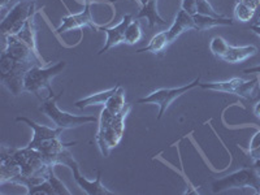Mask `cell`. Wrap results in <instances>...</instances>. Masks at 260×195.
Instances as JSON below:
<instances>
[{"mask_svg": "<svg viewBox=\"0 0 260 195\" xmlns=\"http://www.w3.org/2000/svg\"><path fill=\"white\" fill-rule=\"evenodd\" d=\"M16 121L25 122V124L29 125L34 130V137H32L29 145H27V147L41 151L42 154L47 157L48 161L55 167L61 166V159L68 152V148L77 143L62 142L61 139H60V136H61L64 129H61V127L52 129V127L47 126V125H41L38 122L30 120V118L24 117V116L16 117Z\"/></svg>", "mask_w": 260, "mask_h": 195, "instance_id": "1", "label": "cell"}, {"mask_svg": "<svg viewBox=\"0 0 260 195\" xmlns=\"http://www.w3.org/2000/svg\"><path fill=\"white\" fill-rule=\"evenodd\" d=\"M130 110H132V106L126 104L122 112H120L118 115H112L106 108H103V111H102L101 118H99L96 142L103 156H108L111 150L116 147L122 139L125 130V118H126Z\"/></svg>", "mask_w": 260, "mask_h": 195, "instance_id": "2", "label": "cell"}, {"mask_svg": "<svg viewBox=\"0 0 260 195\" xmlns=\"http://www.w3.org/2000/svg\"><path fill=\"white\" fill-rule=\"evenodd\" d=\"M34 65L37 64L13 57L12 55H9L7 51L3 50L2 55H0V78H2V83L15 96L22 94L25 91V74Z\"/></svg>", "mask_w": 260, "mask_h": 195, "instance_id": "3", "label": "cell"}, {"mask_svg": "<svg viewBox=\"0 0 260 195\" xmlns=\"http://www.w3.org/2000/svg\"><path fill=\"white\" fill-rule=\"evenodd\" d=\"M64 94V90L56 95H50L47 99L42 101V106L39 107L43 115L47 116L52 122L56 125V127H61V129H74V127H80L85 124H90V122H96L98 118L95 116H76L72 113L64 112L57 107V101Z\"/></svg>", "mask_w": 260, "mask_h": 195, "instance_id": "4", "label": "cell"}, {"mask_svg": "<svg viewBox=\"0 0 260 195\" xmlns=\"http://www.w3.org/2000/svg\"><path fill=\"white\" fill-rule=\"evenodd\" d=\"M65 67H67V62L65 61H59L57 64L50 67V68H42V67H39V65H34V67H31V68L26 72V74H25V78H24L25 91L36 94L39 99H41L39 91L43 89H47L48 92H50V95H55L53 94L52 87H51V81H52V78L59 76L60 73H62Z\"/></svg>", "mask_w": 260, "mask_h": 195, "instance_id": "5", "label": "cell"}, {"mask_svg": "<svg viewBox=\"0 0 260 195\" xmlns=\"http://www.w3.org/2000/svg\"><path fill=\"white\" fill-rule=\"evenodd\" d=\"M213 192H222L229 189H254L256 194H260V176L255 171L254 167H247L232 175L215 181L212 183Z\"/></svg>", "mask_w": 260, "mask_h": 195, "instance_id": "6", "label": "cell"}, {"mask_svg": "<svg viewBox=\"0 0 260 195\" xmlns=\"http://www.w3.org/2000/svg\"><path fill=\"white\" fill-rule=\"evenodd\" d=\"M36 0H21L11 8L8 15L3 17L0 24L2 37L17 36L21 29L26 24V21L34 15Z\"/></svg>", "mask_w": 260, "mask_h": 195, "instance_id": "7", "label": "cell"}, {"mask_svg": "<svg viewBox=\"0 0 260 195\" xmlns=\"http://www.w3.org/2000/svg\"><path fill=\"white\" fill-rule=\"evenodd\" d=\"M210 50L217 59L229 64L245 61L257 52L255 46H231L222 37H215L211 41Z\"/></svg>", "mask_w": 260, "mask_h": 195, "instance_id": "8", "label": "cell"}, {"mask_svg": "<svg viewBox=\"0 0 260 195\" xmlns=\"http://www.w3.org/2000/svg\"><path fill=\"white\" fill-rule=\"evenodd\" d=\"M201 83V76H198V78H195L191 83L185 86H181V87H176V89H160L155 90L151 94H148L147 96L141 98L137 101V104H156L159 107V115H157V120L164 116V113L167 112L171 104L180 98L181 95L186 94L187 91L192 90L194 87L199 86Z\"/></svg>", "mask_w": 260, "mask_h": 195, "instance_id": "9", "label": "cell"}, {"mask_svg": "<svg viewBox=\"0 0 260 195\" xmlns=\"http://www.w3.org/2000/svg\"><path fill=\"white\" fill-rule=\"evenodd\" d=\"M61 166H67L72 169V172H73V177L74 180H76V182H77V185L87 195H112L113 194L112 191H110V190L107 189L103 183H102L101 171H98L96 180L95 181H89L87 178L83 177V176L80 173V168H78L77 161L74 160L73 155H72L69 151L61 159Z\"/></svg>", "mask_w": 260, "mask_h": 195, "instance_id": "10", "label": "cell"}, {"mask_svg": "<svg viewBox=\"0 0 260 195\" xmlns=\"http://www.w3.org/2000/svg\"><path fill=\"white\" fill-rule=\"evenodd\" d=\"M21 176H22V168L13 156V148L3 146L0 155V182L2 185L8 182L16 183Z\"/></svg>", "mask_w": 260, "mask_h": 195, "instance_id": "11", "label": "cell"}, {"mask_svg": "<svg viewBox=\"0 0 260 195\" xmlns=\"http://www.w3.org/2000/svg\"><path fill=\"white\" fill-rule=\"evenodd\" d=\"M90 26L92 30H99V26H96L91 17V11H90V3L85 4V9L80 13H69L68 16L62 17V22L56 31L59 34L67 32L73 29H81V27Z\"/></svg>", "mask_w": 260, "mask_h": 195, "instance_id": "12", "label": "cell"}, {"mask_svg": "<svg viewBox=\"0 0 260 195\" xmlns=\"http://www.w3.org/2000/svg\"><path fill=\"white\" fill-rule=\"evenodd\" d=\"M133 21V17L132 15H125L122 17L121 22L115 27H102L99 26V30L102 31H106L107 34V41L104 47L99 51V55H103L107 51L111 50L112 47L117 45H121V43H125V31H126L129 24Z\"/></svg>", "mask_w": 260, "mask_h": 195, "instance_id": "13", "label": "cell"}, {"mask_svg": "<svg viewBox=\"0 0 260 195\" xmlns=\"http://www.w3.org/2000/svg\"><path fill=\"white\" fill-rule=\"evenodd\" d=\"M187 30H197V26L194 24L192 16H190L183 9H181L180 12L177 13V16H176L172 26L167 30V34H168V38L171 41V43L173 41H176L182 32L187 31Z\"/></svg>", "mask_w": 260, "mask_h": 195, "instance_id": "14", "label": "cell"}, {"mask_svg": "<svg viewBox=\"0 0 260 195\" xmlns=\"http://www.w3.org/2000/svg\"><path fill=\"white\" fill-rule=\"evenodd\" d=\"M194 24L197 26L198 31H203V30L212 29L216 26H232L233 25V20L228 17H212V16L201 15V13H195L192 16Z\"/></svg>", "mask_w": 260, "mask_h": 195, "instance_id": "15", "label": "cell"}, {"mask_svg": "<svg viewBox=\"0 0 260 195\" xmlns=\"http://www.w3.org/2000/svg\"><path fill=\"white\" fill-rule=\"evenodd\" d=\"M147 18L148 25L150 27H154L155 25H160V26H166L167 21L162 20L161 16L159 15V11H157V0H148L147 3L141 8L137 18Z\"/></svg>", "mask_w": 260, "mask_h": 195, "instance_id": "16", "label": "cell"}, {"mask_svg": "<svg viewBox=\"0 0 260 195\" xmlns=\"http://www.w3.org/2000/svg\"><path fill=\"white\" fill-rule=\"evenodd\" d=\"M118 86L120 85H116L115 87H112V89L110 90H106V91H101V92H98V94L90 95V96L87 98H83V99H81V101L76 102L74 106L77 107V108H80V110H83V108L90 106H106L107 102L110 101V98L117 91Z\"/></svg>", "mask_w": 260, "mask_h": 195, "instance_id": "17", "label": "cell"}, {"mask_svg": "<svg viewBox=\"0 0 260 195\" xmlns=\"http://www.w3.org/2000/svg\"><path fill=\"white\" fill-rule=\"evenodd\" d=\"M16 37H17L20 41L24 42L25 45L29 46V47L31 48V50L34 51L38 56H41V55H39L38 47H37V29H36V22H34V15L26 21V24L24 25V27L21 29V31L18 32Z\"/></svg>", "mask_w": 260, "mask_h": 195, "instance_id": "18", "label": "cell"}, {"mask_svg": "<svg viewBox=\"0 0 260 195\" xmlns=\"http://www.w3.org/2000/svg\"><path fill=\"white\" fill-rule=\"evenodd\" d=\"M234 95L243 98L246 101H259L260 99V87H259V80L257 78H252L250 81H245L242 85H240L234 91Z\"/></svg>", "mask_w": 260, "mask_h": 195, "instance_id": "19", "label": "cell"}, {"mask_svg": "<svg viewBox=\"0 0 260 195\" xmlns=\"http://www.w3.org/2000/svg\"><path fill=\"white\" fill-rule=\"evenodd\" d=\"M245 82V80L240 77H234L224 82H211V83H199V87L204 90H212V91L226 92V94H234L236 89Z\"/></svg>", "mask_w": 260, "mask_h": 195, "instance_id": "20", "label": "cell"}, {"mask_svg": "<svg viewBox=\"0 0 260 195\" xmlns=\"http://www.w3.org/2000/svg\"><path fill=\"white\" fill-rule=\"evenodd\" d=\"M169 45H171V41H169V38H168L167 30H164V31L157 32L156 36L152 37V39L150 41V43H148L147 47L139 48V50L137 51V53H141V52L160 53L166 50Z\"/></svg>", "mask_w": 260, "mask_h": 195, "instance_id": "21", "label": "cell"}, {"mask_svg": "<svg viewBox=\"0 0 260 195\" xmlns=\"http://www.w3.org/2000/svg\"><path fill=\"white\" fill-rule=\"evenodd\" d=\"M126 103H125V90L122 89L121 86H118L117 91L110 98V101L107 102V104L104 106L107 111L112 115H118L120 112H122Z\"/></svg>", "mask_w": 260, "mask_h": 195, "instance_id": "22", "label": "cell"}, {"mask_svg": "<svg viewBox=\"0 0 260 195\" xmlns=\"http://www.w3.org/2000/svg\"><path fill=\"white\" fill-rule=\"evenodd\" d=\"M142 27H141V22L139 20H133L127 26L126 31H125V43L127 45H136L142 39Z\"/></svg>", "mask_w": 260, "mask_h": 195, "instance_id": "23", "label": "cell"}, {"mask_svg": "<svg viewBox=\"0 0 260 195\" xmlns=\"http://www.w3.org/2000/svg\"><path fill=\"white\" fill-rule=\"evenodd\" d=\"M255 13H256V9L250 7L248 4L243 3V2H240L236 4V8H234V15H236V18L241 22H248L254 18Z\"/></svg>", "mask_w": 260, "mask_h": 195, "instance_id": "24", "label": "cell"}, {"mask_svg": "<svg viewBox=\"0 0 260 195\" xmlns=\"http://www.w3.org/2000/svg\"><path fill=\"white\" fill-rule=\"evenodd\" d=\"M53 168H55V167H51L50 173H48V180H50L51 185H52L53 190H55V195H71L72 192L69 191L68 187L65 186L64 183H62L61 181L56 177Z\"/></svg>", "mask_w": 260, "mask_h": 195, "instance_id": "25", "label": "cell"}, {"mask_svg": "<svg viewBox=\"0 0 260 195\" xmlns=\"http://www.w3.org/2000/svg\"><path fill=\"white\" fill-rule=\"evenodd\" d=\"M197 13H201V15L206 16H212V17H224L222 15L217 13L215 9L212 8L208 0H198L197 2Z\"/></svg>", "mask_w": 260, "mask_h": 195, "instance_id": "26", "label": "cell"}, {"mask_svg": "<svg viewBox=\"0 0 260 195\" xmlns=\"http://www.w3.org/2000/svg\"><path fill=\"white\" fill-rule=\"evenodd\" d=\"M248 155L252 160L260 159V130L252 137L251 142H250V147H248Z\"/></svg>", "mask_w": 260, "mask_h": 195, "instance_id": "27", "label": "cell"}, {"mask_svg": "<svg viewBox=\"0 0 260 195\" xmlns=\"http://www.w3.org/2000/svg\"><path fill=\"white\" fill-rule=\"evenodd\" d=\"M197 2L198 0H182V9L190 16H194L197 13Z\"/></svg>", "mask_w": 260, "mask_h": 195, "instance_id": "28", "label": "cell"}, {"mask_svg": "<svg viewBox=\"0 0 260 195\" xmlns=\"http://www.w3.org/2000/svg\"><path fill=\"white\" fill-rule=\"evenodd\" d=\"M18 2H21V0H2V2H0V4H2V8L6 9L7 7L15 6V4H17Z\"/></svg>", "mask_w": 260, "mask_h": 195, "instance_id": "29", "label": "cell"}, {"mask_svg": "<svg viewBox=\"0 0 260 195\" xmlns=\"http://www.w3.org/2000/svg\"><path fill=\"white\" fill-rule=\"evenodd\" d=\"M240 2H243V3L248 4V6L252 7V8L255 9L260 6V0H240Z\"/></svg>", "mask_w": 260, "mask_h": 195, "instance_id": "30", "label": "cell"}, {"mask_svg": "<svg viewBox=\"0 0 260 195\" xmlns=\"http://www.w3.org/2000/svg\"><path fill=\"white\" fill-rule=\"evenodd\" d=\"M243 73L245 74H250V73H260V65L259 67H254V68H247L243 69Z\"/></svg>", "mask_w": 260, "mask_h": 195, "instance_id": "31", "label": "cell"}, {"mask_svg": "<svg viewBox=\"0 0 260 195\" xmlns=\"http://www.w3.org/2000/svg\"><path fill=\"white\" fill-rule=\"evenodd\" d=\"M254 115L260 120V99L256 102V104L254 107Z\"/></svg>", "mask_w": 260, "mask_h": 195, "instance_id": "32", "label": "cell"}, {"mask_svg": "<svg viewBox=\"0 0 260 195\" xmlns=\"http://www.w3.org/2000/svg\"><path fill=\"white\" fill-rule=\"evenodd\" d=\"M259 20H260V15H259ZM250 29H251L255 34H257V36L260 37V25H251Z\"/></svg>", "mask_w": 260, "mask_h": 195, "instance_id": "33", "label": "cell"}, {"mask_svg": "<svg viewBox=\"0 0 260 195\" xmlns=\"http://www.w3.org/2000/svg\"><path fill=\"white\" fill-rule=\"evenodd\" d=\"M252 167H254L255 171L257 172V175L260 176V159L259 160H255L254 164H252Z\"/></svg>", "mask_w": 260, "mask_h": 195, "instance_id": "34", "label": "cell"}, {"mask_svg": "<svg viewBox=\"0 0 260 195\" xmlns=\"http://www.w3.org/2000/svg\"><path fill=\"white\" fill-rule=\"evenodd\" d=\"M137 2H138V4H139V6H141V8H142V7L145 6L146 3H147L148 0H137Z\"/></svg>", "mask_w": 260, "mask_h": 195, "instance_id": "35", "label": "cell"}, {"mask_svg": "<svg viewBox=\"0 0 260 195\" xmlns=\"http://www.w3.org/2000/svg\"><path fill=\"white\" fill-rule=\"evenodd\" d=\"M91 2H99V0H83V3H91Z\"/></svg>", "mask_w": 260, "mask_h": 195, "instance_id": "36", "label": "cell"}, {"mask_svg": "<svg viewBox=\"0 0 260 195\" xmlns=\"http://www.w3.org/2000/svg\"><path fill=\"white\" fill-rule=\"evenodd\" d=\"M132 2H134V3H137V4H138V2H137V0H132Z\"/></svg>", "mask_w": 260, "mask_h": 195, "instance_id": "37", "label": "cell"}]
</instances>
